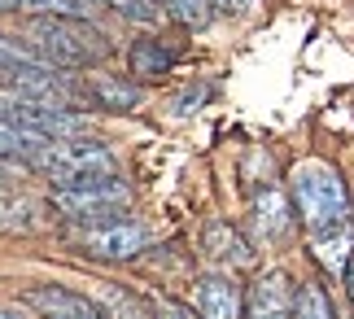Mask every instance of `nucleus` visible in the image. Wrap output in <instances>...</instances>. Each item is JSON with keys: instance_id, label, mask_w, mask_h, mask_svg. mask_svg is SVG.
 I'll use <instances>...</instances> for the list:
<instances>
[{"instance_id": "22", "label": "nucleus", "mask_w": 354, "mask_h": 319, "mask_svg": "<svg viewBox=\"0 0 354 319\" xmlns=\"http://www.w3.org/2000/svg\"><path fill=\"white\" fill-rule=\"evenodd\" d=\"M346 289H350V302H354V258H350V267H346Z\"/></svg>"}, {"instance_id": "8", "label": "nucleus", "mask_w": 354, "mask_h": 319, "mask_svg": "<svg viewBox=\"0 0 354 319\" xmlns=\"http://www.w3.org/2000/svg\"><path fill=\"white\" fill-rule=\"evenodd\" d=\"M197 307L201 319H245V293L232 275H206L197 284Z\"/></svg>"}, {"instance_id": "21", "label": "nucleus", "mask_w": 354, "mask_h": 319, "mask_svg": "<svg viewBox=\"0 0 354 319\" xmlns=\"http://www.w3.org/2000/svg\"><path fill=\"white\" fill-rule=\"evenodd\" d=\"M254 0H219V13H245Z\"/></svg>"}, {"instance_id": "11", "label": "nucleus", "mask_w": 354, "mask_h": 319, "mask_svg": "<svg viewBox=\"0 0 354 319\" xmlns=\"http://www.w3.org/2000/svg\"><path fill=\"white\" fill-rule=\"evenodd\" d=\"M48 145V136L44 131H31V127H22V122H13L0 114V158L5 162H22V166H31L35 154Z\"/></svg>"}, {"instance_id": "10", "label": "nucleus", "mask_w": 354, "mask_h": 319, "mask_svg": "<svg viewBox=\"0 0 354 319\" xmlns=\"http://www.w3.org/2000/svg\"><path fill=\"white\" fill-rule=\"evenodd\" d=\"M206 254L219 262V267H250V262H254L250 241H245L232 224H223V219L206 224Z\"/></svg>"}, {"instance_id": "6", "label": "nucleus", "mask_w": 354, "mask_h": 319, "mask_svg": "<svg viewBox=\"0 0 354 319\" xmlns=\"http://www.w3.org/2000/svg\"><path fill=\"white\" fill-rule=\"evenodd\" d=\"M293 307H297V293L289 284V275L280 271H267L258 275L245 293V319H293Z\"/></svg>"}, {"instance_id": "23", "label": "nucleus", "mask_w": 354, "mask_h": 319, "mask_svg": "<svg viewBox=\"0 0 354 319\" xmlns=\"http://www.w3.org/2000/svg\"><path fill=\"white\" fill-rule=\"evenodd\" d=\"M0 319H18V315H13V311H5V307H0Z\"/></svg>"}, {"instance_id": "19", "label": "nucleus", "mask_w": 354, "mask_h": 319, "mask_svg": "<svg viewBox=\"0 0 354 319\" xmlns=\"http://www.w3.org/2000/svg\"><path fill=\"white\" fill-rule=\"evenodd\" d=\"M66 0H0V9H26V13H62Z\"/></svg>"}, {"instance_id": "18", "label": "nucleus", "mask_w": 354, "mask_h": 319, "mask_svg": "<svg viewBox=\"0 0 354 319\" xmlns=\"http://www.w3.org/2000/svg\"><path fill=\"white\" fill-rule=\"evenodd\" d=\"M171 18L180 26H193V31H201L206 22H214V13H219V0H167Z\"/></svg>"}, {"instance_id": "9", "label": "nucleus", "mask_w": 354, "mask_h": 319, "mask_svg": "<svg viewBox=\"0 0 354 319\" xmlns=\"http://www.w3.org/2000/svg\"><path fill=\"white\" fill-rule=\"evenodd\" d=\"M289 201L293 197H284V192L271 188V184H263L254 192V232H258V241H280L284 232H289Z\"/></svg>"}, {"instance_id": "5", "label": "nucleus", "mask_w": 354, "mask_h": 319, "mask_svg": "<svg viewBox=\"0 0 354 319\" xmlns=\"http://www.w3.org/2000/svg\"><path fill=\"white\" fill-rule=\"evenodd\" d=\"M131 201V188L118 175H101V179H84V184H62L53 188L48 206L57 215H66L71 224H92V219H110Z\"/></svg>"}, {"instance_id": "16", "label": "nucleus", "mask_w": 354, "mask_h": 319, "mask_svg": "<svg viewBox=\"0 0 354 319\" xmlns=\"http://www.w3.org/2000/svg\"><path fill=\"white\" fill-rule=\"evenodd\" d=\"M101 302L110 307V319H153L158 315L153 307H145L136 293H127V289H118V284H105L101 289Z\"/></svg>"}, {"instance_id": "12", "label": "nucleus", "mask_w": 354, "mask_h": 319, "mask_svg": "<svg viewBox=\"0 0 354 319\" xmlns=\"http://www.w3.org/2000/svg\"><path fill=\"white\" fill-rule=\"evenodd\" d=\"M39 210H44V206H39L35 197H22V192L9 188V197H0V228H9V232H39V228H44Z\"/></svg>"}, {"instance_id": "1", "label": "nucleus", "mask_w": 354, "mask_h": 319, "mask_svg": "<svg viewBox=\"0 0 354 319\" xmlns=\"http://www.w3.org/2000/svg\"><path fill=\"white\" fill-rule=\"evenodd\" d=\"M289 197L293 210L306 228L310 254H315L333 275H346L354 258V210H350V192L337 166L328 162H297L289 175Z\"/></svg>"}, {"instance_id": "20", "label": "nucleus", "mask_w": 354, "mask_h": 319, "mask_svg": "<svg viewBox=\"0 0 354 319\" xmlns=\"http://www.w3.org/2000/svg\"><path fill=\"white\" fill-rule=\"evenodd\" d=\"M18 162H5V158H0V192H9L13 184H18Z\"/></svg>"}, {"instance_id": "7", "label": "nucleus", "mask_w": 354, "mask_h": 319, "mask_svg": "<svg viewBox=\"0 0 354 319\" xmlns=\"http://www.w3.org/2000/svg\"><path fill=\"white\" fill-rule=\"evenodd\" d=\"M26 307H35L44 319H105L88 298H79V293H71V289H62V284L26 289Z\"/></svg>"}, {"instance_id": "17", "label": "nucleus", "mask_w": 354, "mask_h": 319, "mask_svg": "<svg viewBox=\"0 0 354 319\" xmlns=\"http://www.w3.org/2000/svg\"><path fill=\"white\" fill-rule=\"evenodd\" d=\"M293 319H337L328 293H324V284L306 280L302 289H297V307H293Z\"/></svg>"}, {"instance_id": "14", "label": "nucleus", "mask_w": 354, "mask_h": 319, "mask_svg": "<svg viewBox=\"0 0 354 319\" xmlns=\"http://www.w3.org/2000/svg\"><path fill=\"white\" fill-rule=\"evenodd\" d=\"M88 101H97L101 109H131L140 101V88L118 83V79H92L88 83Z\"/></svg>"}, {"instance_id": "13", "label": "nucleus", "mask_w": 354, "mask_h": 319, "mask_svg": "<svg viewBox=\"0 0 354 319\" xmlns=\"http://www.w3.org/2000/svg\"><path fill=\"white\" fill-rule=\"evenodd\" d=\"M171 62H175L171 48L158 44L153 35H145V39H136V44H131V75H140V79H149V75H167Z\"/></svg>"}, {"instance_id": "15", "label": "nucleus", "mask_w": 354, "mask_h": 319, "mask_svg": "<svg viewBox=\"0 0 354 319\" xmlns=\"http://www.w3.org/2000/svg\"><path fill=\"white\" fill-rule=\"evenodd\" d=\"M35 66H48V57H44L35 44H18L13 35H0V75L35 71Z\"/></svg>"}, {"instance_id": "3", "label": "nucleus", "mask_w": 354, "mask_h": 319, "mask_svg": "<svg viewBox=\"0 0 354 319\" xmlns=\"http://www.w3.org/2000/svg\"><path fill=\"white\" fill-rule=\"evenodd\" d=\"M35 171H44L53 184H84V179H101V175H118V162L105 145L97 140H48L35 154Z\"/></svg>"}, {"instance_id": "2", "label": "nucleus", "mask_w": 354, "mask_h": 319, "mask_svg": "<svg viewBox=\"0 0 354 319\" xmlns=\"http://www.w3.org/2000/svg\"><path fill=\"white\" fill-rule=\"evenodd\" d=\"M31 44L44 53L62 71H84V66H101L114 53L110 35L88 18H66V13H39L31 22Z\"/></svg>"}, {"instance_id": "4", "label": "nucleus", "mask_w": 354, "mask_h": 319, "mask_svg": "<svg viewBox=\"0 0 354 319\" xmlns=\"http://www.w3.org/2000/svg\"><path fill=\"white\" fill-rule=\"evenodd\" d=\"M71 245L88 258H101V262H131L140 258L149 245H153V232L136 219H92V224H79L71 232Z\"/></svg>"}]
</instances>
